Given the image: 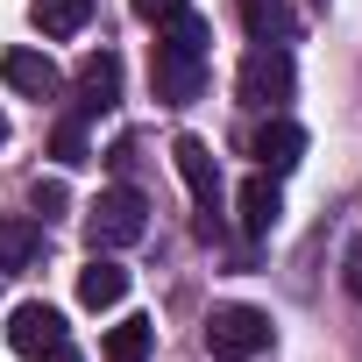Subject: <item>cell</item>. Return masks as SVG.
<instances>
[{
    "label": "cell",
    "instance_id": "obj_1",
    "mask_svg": "<svg viewBox=\"0 0 362 362\" xmlns=\"http://www.w3.org/2000/svg\"><path fill=\"white\" fill-rule=\"evenodd\" d=\"M206 43H214V29H206L192 8L163 22L156 57H149V78H156V100H163V107H192V100H199V86H206Z\"/></svg>",
    "mask_w": 362,
    "mask_h": 362
},
{
    "label": "cell",
    "instance_id": "obj_2",
    "mask_svg": "<svg viewBox=\"0 0 362 362\" xmlns=\"http://www.w3.org/2000/svg\"><path fill=\"white\" fill-rule=\"evenodd\" d=\"M291 86H298V71H291V50H284V43H256V50L242 57V78H235L242 107H256V114H284Z\"/></svg>",
    "mask_w": 362,
    "mask_h": 362
},
{
    "label": "cell",
    "instance_id": "obj_3",
    "mask_svg": "<svg viewBox=\"0 0 362 362\" xmlns=\"http://www.w3.org/2000/svg\"><path fill=\"white\" fill-rule=\"evenodd\" d=\"M86 235H93V249H100V256H114V249H135V242L149 235V199H142L135 185H114V192H100V206L86 214Z\"/></svg>",
    "mask_w": 362,
    "mask_h": 362
},
{
    "label": "cell",
    "instance_id": "obj_4",
    "mask_svg": "<svg viewBox=\"0 0 362 362\" xmlns=\"http://www.w3.org/2000/svg\"><path fill=\"white\" fill-rule=\"evenodd\" d=\"M206 348H214V362H249V355H263V348H270V313H256V305H214Z\"/></svg>",
    "mask_w": 362,
    "mask_h": 362
},
{
    "label": "cell",
    "instance_id": "obj_5",
    "mask_svg": "<svg viewBox=\"0 0 362 362\" xmlns=\"http://www.w3.org/2000/svg\"><path fill=\"white\" fill-rule=\"evenodd\" d=\"M170 156H177V177H185V185H192V199H199V235H214L221 221V163H214V149L199 142V135H177L170 142Z\"/></svg>",
    "mask_w": 362,
    "mask_h": 362
},
{
    "label": "cell",
    "instance_id": "obj_6",
    "mask_svg": "<svg viewBox=\"0 0 362 362\" xmlns=\"http://www.w3.org/2000/svg\"><path fill=\"white\" fill-rule=\"evenodd\" d=\"M8 341H15L22 362H43V355H50L57 341H71V334H64V313H57V305H15Z\"/></svg>",
    "mask_w": 362,
    "mask_h": 362
},
{
    "label": "cell",
    "instance_id": "obj_7",
    "mask_svg": "<svg viewBox=\"0 0 362 362\" xmlns=\"http://www.w3.org/2000/svg\"><path fill=\"white\" fill-rule=\"evenodd\" d=\"M249 156L263 163V177H284V170H298V156H305V128H298V121H284V114H270V121L256 128Z\"/></svg>",
    "mask_w": 362,
    "mask_h": 362
},
{
    "label": "cell",
    "instance_id": "obj_8",
    "mask_svg": "<svg viewBox=\"0 0 362 362\" xmlns=\"http://www.w3.org/2000/svg\"><path fill=\"white\" fill-rule=\"evenodd\" d=\"M0 78H8L15 93H29V100H50V93H64V71H57L43 50H8V57H0Z\"/></svg>",
    "mask_w": 362,
    "mask_h": 362
},
{
    "label": "cell",
    "instance_id": "obj_9",
    "mask_svg": "<svg viewBox=\"0 0 362 362\" xmlns=\"http://www.w3.org/2000/svg\"><path fill=\"white\" fill-rule=\"evenodd\" d=\"M121 100V57L114 50H93L78 64V114H107Z\"/></svg>",
    "mask_w": 362,
    "mask_h": 362
},
{
    "label": "cell",
    "instance_id": "obj_10",
    "mask_svg": "<svg viewBox=\"0 0 362 362\" xmlns=\"http://www.w3.org/2000/svg\"><path fill=\"white\" fill-rule=\"evenodd\" d=\"M78 298H86L93 313H107V305H121V298H128V270H121L114 256H100V249H93V263L78 270Z\"/></svg>",
    "mask_w": 362,
    "mask_h": 362
},
{
    "label": "cell",
    "instance_id": "obj_11",
    "mask_svg": "<svg viewBox=\"0 0 362 362\" xmlns=\"http://www.w3.org/2000/svg\"><path fill=\"white\" fill-rule=\"evenodd\" d=\"M235 214H242V235H270L284 199H277V177H249V185L235 192Z\"/></svg>",
    "mask_w": 362,
    "mask_h": 362
},
{
    "label": "cell",
    "instance_id": "obj_12",
    "mask_svg": "<svg viewBox=\"0 0 362 362\" xmlns=\"http://www.w3.org/2000/svg\"><path fill=\"white\" fill-rule=\"evenodd\" d=\"M29 15H36V29L50 43H64V36H78L93 22V0H29Z\"/></svg>",
    "mask_w": 362,
    "mask_h": 362
},
{
    "label": "cell",
    "instance_id": "obj_13",
    "mask_svg": "<svg viewBox=\"0 0 362 362\" xmlns=\"http://www.w3.org/2000/svg\"><path fill=\"white\" fill-rule=\"evenodd\" d=\"M43 256V221H0V270H29Z\"/></svg>",
    "mask_w": 362,
    "mask_h": 362
},
{
    "label": "cell",
    "instance_id": "obj_14",
    "mask_svg": "<svg viewBox=\"0 0 362 362\" xmlns=\"http://www.w3.org/2000/svg\"><path fill=\"white\" fill-rule=\"evenodd\" d=\"M242 22H249L256 43H291V29H298L284 0H242Z\"/></svg>",
    "mask_w": 362,
    "mask_h": 362
},
{
    "label": "cell",
    "instance_id": "obj_15",
    "mask_svg": "<svg viewBox=\"0 0 362 362\" xmlns=\"http://www.w3.org/2000/svg\"><path fill=\"white\" fill-rule=\"evenodd\" d=\"M149 341H156L149 320H121V327L107 334V362H149Z\"/></svg>",
    "mask_w": 362,
    "mask_h": 362
},
{
    "label": "cell",
    "instance_id": "obj_16",
    "mask_svg": "<svg viewBox=\"0 0 362 362\" xmlns=\"http://www.w3.org/2000/svg\"><path fill=\"white\" fill-rule=\"evenodd\" d=\"M50 156H57L64 170L93 156V149H86V114H64V121H57V135H50Z\"/></svg>",
    "mask_w": 362,
    "mask_h": 362
},
{
    "label": "cell",
    "instance_id": "obj_17",
    "mask_svg": "<svg viewBox=\"0 0 362 362\" xmlns=\"http://www.w3.org/2000/svg\"><path fill=\"white\" fill-rule=\"evenodd\" d=\"M57 214H64V185H57V177H50V185H36V221L50 228Z\"/></svg>",
    "mask_w": 362,
    "mask_h": 362
},
{
    "label": "cell",
    "instance_id": "obj_18",
    "mask_svg": "<svg viewBox=\"0 0 362 362\" xmlns=\"http://www.w3.org/2000/svg\"><path fill=\"white\" fill-rule=\"evenodd\" d=\"M128 8H135L142 22H156V29H163L170 15H185V0H128Z\"/></svg>",
    "mask_w": 362,
    "mask_h": 362
},
{
    "label": "cell",
    "instance_id": "obj_19",
    "mask_svg": "<svg viewBox=\"0 0 362 362\" xmlns=\"http://www.w3.org/2000/svg\"><path fill=\"white\" fill-rule=\"evenodd\" d=\"M348 291H355V298H362V242H355V249H348Z\"/></svg>",
    "mask_w": 362,
    "mask_h": 362
},
{
    "label": "cell",
    "instance_id": "obj_20",
    "mask_svg": "<svg viewBox=\"0 0 362 362\" xmlns=\"http://www.w3.org/2000/svg\"><path fill=\"white\" fill-rule=\"evenodd\" d=\"M43 362H86V355H78V348H71V341H57V348H50V355H43Z\"/></svg>",
    "mask_w": 362,
    "mask_h": 362
},
{
    "label": "cell",
    "instance_id": "obj_21",
    "mask_svg": "<svg viewBox=\"0 0 362 362\" xmlns=\"http://www.w3.org/2000/svg\"><path fill=\"white\" fill-rule=\"evenodd\" d=\"M0 142H8V114H0Z\"/></svg>",
    "mask_w": 362,
    "mask_h": 362
}]
</instances>
